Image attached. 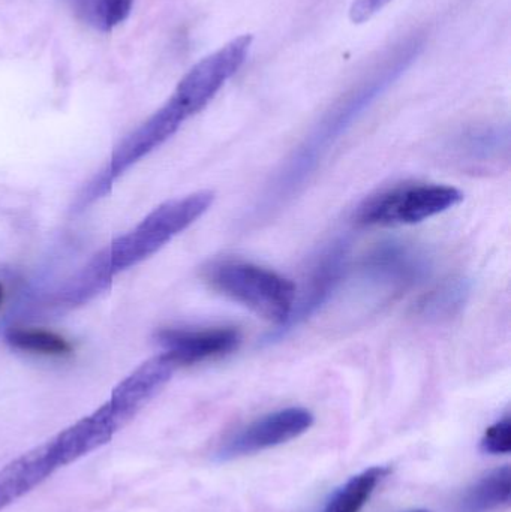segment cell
Wrapping results in <instances>:
<instances>
[{"label": "cell", "instance_id": "cell-1", "mask_svg": "<svg viewBox=\"0 0 511 512\" xmlns=\"http://www.w3.org/2000/svg\"><path fill=\"white\" fill-rule=\"evenodd\" d=\"M213 201V192L200 191L156 207L137 227L117 237L78 274L75 279L78 289L86 297H95L110 285L116 274L146 261L188 230L212 207Z\"/></svg>", "mask_w": 511, "mask_h": 512}, {"label": "cell", "instance_id": "cell-2", "mask_svg": "<svg viewBox=\"0 0 511 512\" xmlns=\"http://www.w3.org/2000/svg\"><path fill=\"white\" fill-rule=\"evenodd\" d=\"M414 47L416 45H410V48L401 51V54L393 59V62L387 63L371 80L365 81L353 92L348 93L318 123L317 128L306 138L297 153H294V158L291 159L285 173H282L278 191H276L281 197L284 192L287 194L297 188L299 183L308 176L309 171L314 170L315 165L323 158L329 147L333 146V143L374 104L375 99L380 98L389 89L390 84L398 80L399 75L405 72L416 56Z\"/></svg>", "mask_w": 511, "mask_h": 512}, {"label": "cell", "instance_id": "cell-3", "mask_svg": "<svg viewBox=\"0 0 511 512\" xmlns=\"http://www.w3.org/2000/svg\"><path fill=\"white\" fill-rule=\"evenodd\" d=\"M206 280L219 294L279 325L290 316L297 294L290 279L249 262L213 264L206 270Z\"/></svg>", "mask_w": 511, "mask_h": 512}, {"label": "cell", "instance_id": "cell-4", "mask_svg": "<svg viewBox=\"0 0 511 512\" xmlns=\"http://www.w3.org/2000/svg\"><path fill=\"white\" fill-rule=\"evenodd\" d=\"M462 200V192L452 186H396L366 200L357 219L368 227L416 225L453 209Z\"/></svg>", "mask_w": 511, "mask_h": 512}, {"label": "cell", "instance_id": "cell-5", "mask_svg": "<svg viewBox=\"0 0 511 512\" xmlns=\"http://www.w3.org/2000/svg\"><path fill=\"white\" fill-rule=\"evenodd\" d=\"M186 119L188 117L183 113L182 108L173 99H168L164 107L159 108L114 149L107 167L81 195V206H87L104 197L120 176H123L141 159L146 158L153 150L161 147L165 141L170 140Z\"/></svg>", "mask_w": 511, "mask_h": 512}, {"label": "cell", "instance_id": "cell-6", "mask_svg": "<svg viewBox=\"0 0 511 512\" xmlns=\"http://www.w3.org/2000/svg\"><path fill=\"white\" fill-rule=\"evenodd\" d=\"M252 35H240L195 63L177 84L173 99L186 117L207 107L248 60Z\"/></svg>", "mask_w": 511, "mask_h": 512}, {"label": "cell", "instance_id": "cell-7", "mask_svg": "<svg viewBox=\"0 0 511 512\" xmlns=\"http://www.w3.org/2000/svg\"><path fill=\"white\" fill-rule=\"evenodd\" d=\"M314 421L312 412L305 408H285L264 415L228 438L216 451V459L230 462L287 444L308 432Z\"/></svg>", "mask_w": 511, "mask_h": 512}, {"label": "cell", "instance_id": "cell-8", "mask_svg": "<svg viewBox=\"0 0 511 512\" xmlns=\"http://www.w3.org/2000/svg\"><path fill=\"white\" fill-rule=\"evenodd\" d=\"M347 264V249L344 243H336L329 251L324 252L312 268L311 276L300 295L294 298L293 309L284 324L279 325L275 333L267 337V343L278 342L282 337L290 334L294 328L299 327L306 319L314 316L324 304L332 297L335 289L341 282Z\"/></svg>", "mask_w": 511, "mask_h": 512}, {"label": "cell", "instance_id": "cell-9", "mask_svg": "<svg viewBox=\"0 0 511 512\" xmlns=\"http://www.w3.org/2000/svg\"><path fill=\"white\" fill-rule=\"evenodd\" d=\"M159 345L164 355L174 366H194L210 360H218L231 354L240 343V333L236 328L215 327L167 328L159 331Z\"/></svg>", "mask_w": 511, "mask_h": 512}, {"label": "cell", "instance_id": "cell-10", "mask_svg": "<svg viewBox=\"0 0 511 512\" xmlns=\"http://www.w3.org/2000/svg\"><path fill=\"white\" fill-rule=\"evenodd\" d=\"M174 370L176 366L164 354L156 355L138 366L114 388L105 405L120 429L167 385Z\"/></svg>", "mask_w": 511, "mask_h": 512}, {"label": "cell", "instance_id": "cell-11", "mask_svg": "<svg viewBox=\"0 0 511 512\" xmlns=\"http://www.w3.org/2000/svg\"><path fill=\"white\" fill-rule=\"evenodd\" d=\"M59 468L62 463L51 441L3 466L0 469V511L41 486Z\"/></svg>", "mask_w": 511, "mask_h": 512}, {"label": "cell", "instance_id": "cell-12", "mask_svg": "<svg viewBox=\"0 0 511 512\" xmlns=\"http://www.w3.org/2000/svg\"><path fill=\"white\" fill-rule=\"evenodd\" d=\"M428 270L425 255L401 242L381 243L365 262L366 276L392 289L416 285Z\"/></svg>", "mask_w": 511, "mask_h": 512}, {"label": "cell", "instance_id": "cell-13", "mask_svg": "<svg viewBox=\"0 0 511 512\" xmlns=\"http://www.w3.org/2000/svg\"><path fill=\"white\" fill-rule=\"evenodd\" d=\"M119 430V424L114 420L108 406L102 405L93 414L81 418L50 441L63 468L108 444Z\"/></svg>", "mask_w": 511, "mask_h": 512}, {"label": "cell", "instance_id": "cell-14", "mask_svg": "<svg viewBox=\"0 0 511 512\" xmlns=\"http://www.w3.org/2000/svg\"><path fill=\"white\" fill-rule=\"evenodd\" d=\"M392 474L386 466H374L351 477L330 495L320 512H362L377 487Z\"/></svg>", "mask_w": 511, "mask_h": 512}, {"label": "cell", "instance_id": "cell-15", "mask_svg": "<svg viewBox=\"0 0 511 512\" xmlns=\"http://www.w3.org/2000/svg\"><path fill=\"white\" fill-rule=\"evenodd\" d=\"M510 466L495 469L477 480L462 496L459 512H494L509 505Z\"/></svg>", "mask_w": 511, "mask_h": 512}, {"label": "cell", "instance_id": "cell-16", "mask_svg": "<svg viewBox=\"0 0 511 512\" xmlns=\"http://www.w3.org/2000/svg\"><path fill=\"white\" fill-rule=\"evenodd\" d=\"M6 342L18 351L45 357H66L71 354V343L45 328L11 327L5 334Z\"/></svg>", "mask_w": 511, "mask_h": 512}, {"label": "cell", "instance_id": "cell-17", "mask_svg": "<svg viewBox=\"0 0 511 512\" xmlns=\"http://www.w3.org/2000/svg\"><path fill=\"white\" fill-rule=\"evenodd\" d=\"M468 286L462 280H452L444 283L440 288L432 291L425 300L422 301L423 315L444 316L453 313V310L462 306L467 297Z\"/></svg>", "mask_w": 511, "mask_h": 512}, {"label": "cell", "instance_id": "cell-18", "mask_svg": "<svg viewBox=\"0 0 511 512\" xmlns=\"http://www.w3.org/2000/svg\"><path fill=\"white\" fill-rule=\"evenodd\" d=\"M480 448L483 453L491 454V456H501V454H509L511 451V421L509 417L492 424L482 441Z\"/></svg>", "mask_w": 511, "mask_h": 512}, {"label": "cell", "instance_id": "cell-19", "mask_svg": "<svg viewBox=\"0 0 511 512\" xmlns=\"http://www.w3.org/2000/svg\"><path fill=\"white\" fill-rule=\"evenodd\" d=\"M134 0H99L98 27L108 30L123 23L131 14Z\"/></svg>", "mask_w": 511, "mask_h": 512}, {"label": "cell", "instance_id": "cell-20", "mask_svg": "<svg viewBox=\"0 0 511 512\" xmlns=\"http://www.w3.org/2000/svg\"><path fill=\"white\" fill-rule=\"evenodd\" d=\"M393 0H354L350 6V20L354 24H363L380 14Z\"/></svg>", "mask_w": 511, "mask_h": 512}, {"label": "cell", "instance_id": "cell-21", "mask_svg": "<svg viewBox=\"0 0 511 512\" xmlns=\"http://www.w3.org/2000/svg\"><path fill=\"white\" fill-rule=\"evenodd\" d=\"M2 301H3V288H2V285H0V306H2Z\"/></svg>", "mask_w": 511, "mask_h": 512}, {"label": "cell", "instance_id": "cell-22", "mask_svg": "<svg viewBox=\"0 0 511 512\" xmlns=\"http://www.w3.org/2000/svg\"><path fill=\"white\" fill-rule=\"evenodd\" d=\"M405 512H431L428 510H411V511H405Z\"/></svg>", "mask_w": 511, "mask_h": 512}]
</instances>
